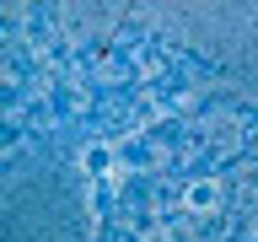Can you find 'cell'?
<instances>
[{
  "instance_id": "6da1fadb",
  "label": "cell",
  "mask_w": 258,
  "mask_h": 242,
  "mask_svg": "<svg viewBox=\"0 0 258 242\" xmlns=\"http://www.w3.org/2000/svg\"><path fill=\"white\" fill-rule=\"evenodd\" d=\"M215 199H221L215 183H194V189H188V205H194V210H215Z\"/></svg>"
},
{
  "instance_id": "7a4b0ae2",
  "label": "cell",
  "mask_w": 258,
  "mask_h": 242,
  "mask_svg": "<svg viewBox=\"0 0 258 242\" xmlns=\"http://www.w3.org/2000/svg\"><path fill=\"white\" fill-rule=\"evenodd\" d=\"M108 145H92V151H86V172H108Z\"/></svg>"
}]
</instances>
